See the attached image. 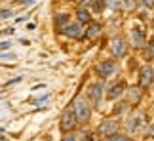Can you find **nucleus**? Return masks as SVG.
Returning <instances> with one entry per match:
<instances>
[{"mask_svg": "<svg viewBox=\"0 0 154 141\" xmlns=\"http://www.w3.org/2000/svg\"><path fill=\"white\" fill-rule=\"evenodd\" d=\"M110 50H112V54L116 55V59H120V57H124L128 54V46H126V42H124L122 38H112Z\"/></svg>", "mask_w": 154, "mask_h": 141, "instance_id": "8", "label": "nucleus"}, {"mask_svg": "<svg viewBox=\"0 0 154 141\" xmlns=\"http://www.w3.org/2000/svg\"><path fill=\"white\" fill-rule=\"evenodd\" d=\"M70 109H72V113L76 116V120H78V124H86V122L90 120L91 105H90V101H88L84 96H76L72 105H70Z\"/></svg>", "mask_w": 154, "mask_h": 141, "instance_id": "1", "label": "nucleus"}, {"mask_svg": "<svg viewBox=\"0 0 154 141\" xmlns=\"http://www.w3.org/2000/svg\"><path fill=\"white\" fill-rule=\"evenodd\" d=\"M118 122L116 120H103L101 124H99V133L101 136H105V137H109V136H112V133H116L118 132Z\"/></svg>", "mask_w": 154, "mask_h": 141, "instance_id": "7", "label": "nucleus"}, {"mask_svg": "<svg viewBox=\"0 0 154 141\" xmlns=\"http://www.w3.org/2000/svg\"><path fill=\"white\" fill-rule=\"evenodd\" d=\"M145 57H146V59H154V38L150 40V42L149 44H146V48H145Z\"/></svg>", "mask_w": 154, "mask_h": 141, "instance_id": "17", "label": "nucleus"}, {"mask_svg": "<svg viewBox=\"0 0 154 141\" xmlns=\"http://www.w3.org/2000/svg\"><path fill=\"white\" fill-rule=\"evenodd\" d=\"M61 132H65V133H69V132H74L76 130V126H78V120H76V116H74V113H72V109H65L63 111V114H61Z\"/></svg>", "mask_w": 154, "mask_h": 141, "instance_id": "3", "label": "nucleus"}, {"mask_svg": "<svg viewBox=\"0 0 154 141\" xmlns=\"http://www.w3.org/2000/svg\"><path fill=\"white\" fill-rule=\"evenodd\" d=\"M99 34H101V25L90 21V25H88V29H86V36L90 38V40H95Z\"/></svg>", "mask_w": 154, "mask_h": 141, "instance_id": "13", "label": "nucleus"}, {"mask_svg": "<svg viewBox=\"0 0 154 141\" xmlns=\"http://www.w3.org/2000/svg\"><path fill=\"white\" fill-rule=\"evenodd\" d=\"M124 84L122 82H118V84H112L110 88H109V93H106V97L110 99V101H114V99H118V97H122V93H124Z\"/></svg>", "mask_w": 154, "mask_h": 141, "instance_id": "11", "label": "nucleus"}, {"mask_svg": "<svg viewBox=\"0 0 154 141\" xmlns=\"http://www.w3.org/2000/svg\"><path fill=\"white\" fill-rule=\"evenodd\" d=\"M93 2H95V10H99V11H101V10L105 8L106 0H93Z\"/></svg>", "mask_w": 154, "mask_h": 141, "instance_id": "21", "label": "nucleus"}, {"mask_svg": "<svg viewBox=\"0 0 154 141\" xmlns=\"http://www.w3.org/2000/svg\"><path fill=\"white\" fill-rule=\"evenodd\" d=\"M145 122H146V118H145L143 113H133V114L128 118L126 128H128L129 133H139V132L145 128Z\"/></svg>", "mask_w": 154, "mask_h": 141, "instance_id": "4", "label": "nucleus"}, {"mask_svg": "<svg viewBox=\"0 0 154 141\" xmlns=\"http://www.w3.org/2000/svg\"><path fill=\"white\" fill-rule=\"evenodd\" d=\"M61 141H78V137H76L72 132H69V133H67V136H65V137H63Z\"/></svg>", "mask_w": 154, "mask_h": 141, "instance_id": "20", "label": "nucleus"}, {"mask_svg": "<svg viewBox=\"0 0 154 141\" xmlns=\"http://www.w3.org/2000/svg\"><path fill=\"white\" fill-rule=\"evenodd\" d=\"M110 6H112V8H120V4H118V0H110Z\"/></svg>", "mask_w": 154, "mask_h": 141, "instance_id": "25", "label": "nucleus"}, {"mask_svg": "<svg viewBox=\"0 0 154 141\" xmlns=\"http://www.w3.org/2000/svg\"><path fill=\"white\" fill-rule=\"evenodd\" d=\"M143 6H146V8H154V0H139Z\"/></svg>", "mask_w": 154, "mask_h": 141, "instance_id": "22", "label": "nucleus"}, {"mask_svg": "<svg viewBox=\"0 0 154 141\" xmlns=\"http://www.w3.org/2000/svg\"><path fill=\"white\" fill-rule=\"evenodd\" d=\"M69 23H70V15H67V14H59V15L55 17V27H57V31H63V27L69 25Z\"/></svg>", "mask_w": 154, "mask_h": 141, "instance_id": "14", "label": "nucleus"}, {"mask_svg": "<svg viewBox=\"0 0 154 141\" xmlns=\"http://www.w3.org/2000/svg\"><path fill=\"white\" fill-rule=\"evenodd\" d=\"M118 4H120L122 10L131 11V10H135V6H137V0H118Z\"/></svg>", "mask_w": 154, "mask_h": 141, "instance_id": "16", "label": "nucleus"}, {"mask_svg": "<svg viewBox=\"0 0 154 141\" xmlns=\"http://www.w3.org/2000/svg\"><path fill=\"white\" fill-rule=\"evenodd\" d=\"M103 92H105V82L99 80V82H93L88 90V101H90L91 107H99L101 105V99H103Z\"/></svg>", "mask_w": 154, "mask_h": 141, "instance_id": "2", "label": "nucleus"}, {"mask_svg": "<svg viewBox=\"0 0 154 141\" xmlns=\"http://www.w3.org/2000/svg\"><path fill=\"white\" fill-rule=\"evenodd\" d=\"M84 141H99V137L93 136V133H88V137H84Z\"/></svg>", "mask_w": 154, "mask_h": 141, "instance_id": "24", "label": "nucleus"}, {"mask_svg": "<svg viewBox=\"0 0 154 141\" xmlns=\"http://www.w3.org/2000/svg\"><path fill=\"white\" fill-rule=\"evenodd\" d=\"M61 33H65L69 38H82L84 36V29H82V23H69V25H65L63 27V31Z\"/></svg>", "mask_w": 154, "mask_h": 141, "instance_id": "6", "label": "nucleus"}, {"mask_svg": "<svg viewBox=\"0 0 154 141\" xmlns=\"http://www.w3.org/2000/svg\"><path fill=\"white\" fill-rule=\"evenodd\" d=\"M114 70H116V61H112V59H105V61H101V63L97 65V73L101 74L103 78L110 76Z\"/></svg>", "mask_w": 154, "mask_h": 141, "instance_id": "9", "label": "nucleus"}, {"mask_svg": "<svg viewBox=\"0 0 154 141\" xmlns=\"http://www.w3.org/2000/svg\"><path fill=\"white\" fill-rule=\"evenodd\" d=\"M11 15H14L11 10H2V11H0V19H6V17H11Z\"/></svg>", "mask_w": 154, "mask_h": 141, "instance_id": "19", "label": "nucleus"}, {"mask_svg": "<svg viewBox=\"0 0 154 141\" xmlns=\"http://www.w3.org/2000/svg\"><path fill=\"white\" fill-rule=\"evenodd\" d=\"M10 46H11V42H0V52H4V50H10Z\"/></svg>", "mask_w": 154, "mask_h": 141, "instance_id": "23", "label": "nucleus"}, {"mask_svg": "<svg viewBox=\"0 0 154 141\" xmlns=\"http://www.w3.org/2000/svg\"><path fill=\"white\" fill-rule=\"evenodd\" d=\"M131 46H133V48H141V46H145L143 31H141V29H137V27L131 31Z\"/></svg>", "mask_w": 154, "mask_h": 141, "instance_id": "12", "label": "nucleus"}, {"mask_svg": "<svg viewBox=\"0 0 154 141\" xmlns=\"http://www.w3.org/2000/svg\"><path fill=\"white\" fill-rule=\"evenodd\" d=\"M106 141H129V137L128 136H124V133H112V136H109L106 137Z\"/></svg>", "mask_w": 154, "mask_h": 141, "instance_id": "18", "label": "nucleus"}, {"mask_svg": "<svg viewBox=\"0 0 154 141\" xmlns=\"http://www.w3.org/2000/svg\"><path fill=\"white\" fill-rule=\"evenodd\" d=\"M143 99V92H141V86H133L128 90V103L129 105H139V101Z\"/></svg>", "mask_w": 154, "mask_h": 141, "instance_id": "10", "label": "nucleus"}, {"mask_svg": "<svg viewBox=\"0 0 154 141\" xmlns=\"http://www.w3.org/2000/svg\"><path fill=\"white\" fill-rule=\"evenodd\" d=\"M152 82H154V69L150 65L141 67V70H139V86L141 88H149Z\"/></svg>", "mask_w": 154, "mask_h": 141, "instance_id": "5", "label": "nucleus"}, {"mask_svg": "<svg viewBox=\"0 0 154 141\" xmlns=\"http://www.w3.org/2000/svg\"><path fill=\"white\" fill-rule=\"evenodd\" d=\"M76 19H78V23H90L91 21V15H90V11H88V10L80 8L78 11H76Z\"/></svg>", "mask_w": 154, "mask_h": 141, "instance_id": "15", "label": "nucleus"}]
</instances>
